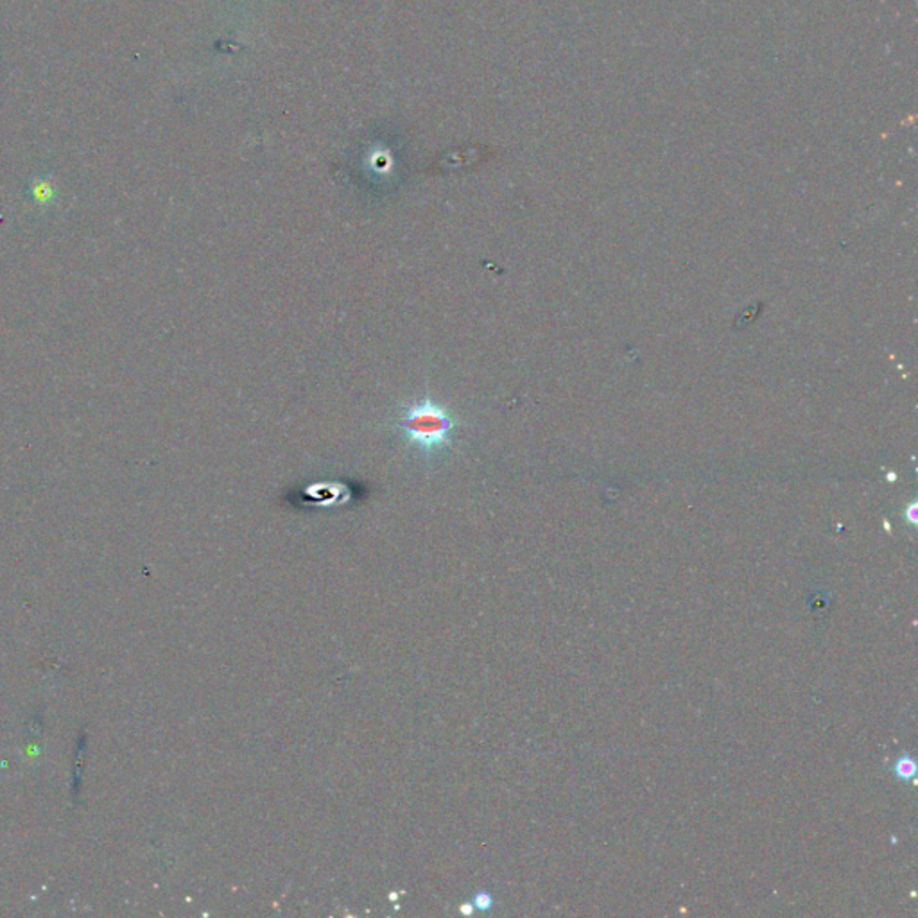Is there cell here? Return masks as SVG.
I'll use <instances>...</instances> for the list:
<instances>
[{
	"mask_svg": "<svg viewBox=\"0 0 918 918\" xmlns=\"http://www.w3.org/2000/svg\"><path fill=\"white\" fill-rule=\"evenodd\" d=\"M394 425L409 449L425 461H433L452 449L463 422L449 408L425 395L400 408Z\"/></svg>",
	"mask_w": 918,
	"mask_h": 918,
	"instance_id": "6da1fadb",
	"label": "cell"
},
{
	"mask_svg": "<svg viewBox=\"0 0 918 918\" xmlns=\"http://www.w3.org/2000/svg\"><path fill=\"white\" fill-rule=\"evenodd\" d=\"M895 772H897V775L901 778L914 777L915 772H917L914 759H911V757H901L897 761V766H895Z\"/></svg>",
	"mask_w": 918,
	"mask_h": 918,
	"instance_id": "7a4b0ae2",
	"label": "cell"
}]
</instances>
